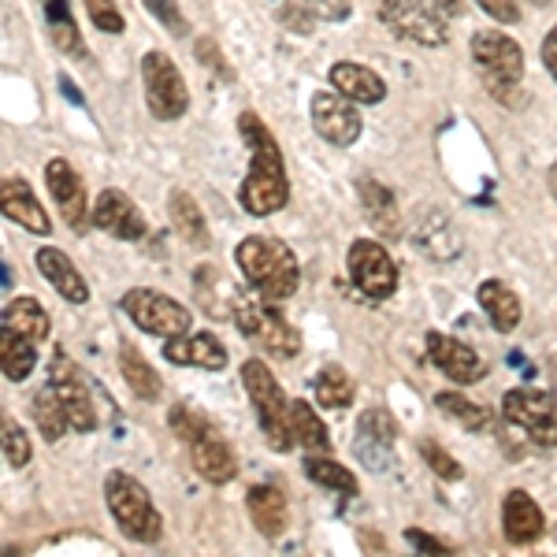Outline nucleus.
<instances>
[{
  "label": "nucleus",
  "mask_w": 557,
  "mask_h": 557,
  "mask_svg": "<svg viewBox=\"0 0 557 557\" xmlns=\"http://www.w3.org/2000/svg\"><path fill=\"white\" fill-rule=\"evenodd\" d=\"M238 134L249 149V175L238 190V201L249 215H272L283 209L286 197H290L283 149H278L275 134L264 127V120H260L257 112L238 115Z\"/></svg>",
  "instance_id": "obj_1"
},
{
  "label": "nucleus",
  "mask_w": 557,
  "mask_h": 557,
  "mask_svg": "<svg viewBox=\"0 0 557 557\" xmlns=\"http://www.w3.org/2000/svg\"><path fill=\"white\" fill-rule=\"evenodd\" d=\"M235 260H238L242 275L253 283V290H260L272 301L294 298V290H298V283H301V268H298L294 249L272 235L242 238L235 249Z\"/></svg>",
  "instance_id": "obj_2"
},
{
  "label": "nucleus",
  "mask_w": 557,
  "mask_h": 557,
  "mask_svg": "<svg viewBox=\"0 0 557 557\" xmlns=\"http://www.w3.org/2000/svg\"><path fill=\"white\" fill-rule=\"evenodd\" d=\"M465 12L461 0H383L380 20L394 38L438 49L450 38V23Z\"/></svg>",
  "instance_id": "obj_3"
},
{
  "label": "nucleus",
  "mask_w": 557,
  "mask_h": 557,
  "mask_svg": "<svg viewBox=\"0 0 557 557\" xmlns=\"http://www.w3.org/2000/svg\"><path fill=\"white\" fill-rule=\"evenodd\" d=\"M231 320H235V327L242 331V335H246L253 346L264 349L268 357H283V361L298 357V349H301L298 327H294V323L275 309V301L264 298L260 290H253V294L238 290L235 309H231Z\"/></svg>",
  "instance_id": "obj_4"
},
{
  "label": "nucleus",
  "mask_w": 557,
  "mask_h": 557,
  "mask_svg": "<svg viewBox=\"0 0 557 557\" xmlns=\"http://www.w3.org/2000/svg\"><path fill=\"white\" fill-rule=\"evenodd\" d=\"M104 498H108V509H112V520L120 524V532L134 539V543H160L164 535V517L157 513L152 506L149 491L134 480L131 472H108L104 480Z\"/></svg>",
  "instance_id": "obj_5"
},
{
  "label": "nucleus",
  "mask_w": 557,
  "mask_h": 557,
  "mask_svg": "<svg viewBox=\"0 0 557 557\" xmlns=\"http://www.w3.org/2000/svg\"><path fill=\"white\" fill-rule=\"evenodd\" d=\"M242 383H246V394H249V401H253L257 424L264 431L268 446L278 454L298 446L294 443V431H290V401H286V394L272 375V368L264 361H246L242 364Z\"/></svg>",
  "instance_id": "obj_6"
},
{
  "label": "nucleus",
  "mask_w": 557,
  "mask_h": 557,
  "mask_svg": "<svg viewBox=\"0 0 557 557\" xmlns=\"http://www.w3.org/2000/svg\"><path fill=\"white\" fill-rule=\"evenodd\" d=\"M141 86H146V104L152 120L172 123L178 115H186L190 108V89H186L183 71L172 64V57L164 52H146L141 57Z\"/></svg>",
  "instance_id": "obj_7"
},
{
  "label": "nucleus",
  "mask_w": 557,
  "mask_h": 557,
  "mask_svg": "<svg viewBox=\"0 0 557 557\" xmlns=\"http://www.w3.org/2000/svg\"><path fill=\"white\" fill-rule=\"evenodd\" d=\"M472 60L487 78V89H494L498 97H506V89L520 86V78H524V49L502 30H475Z\"/></svg>",
  "instance_id": "obj_8"
},
{
  "label": "nucleus",
  "mask_w": 557,
  "mask_h": 557,
  "mask_svg": "<svg viewBox=\"0 0 557 557\" xmlns=\"http://www.w3.org/2000/svg\"><path fill=\"white\" fill-rule=\"evenodd\" d=\"M123 312H127L146 335H157V338H178L194 327V317L186 305H178L175 298H168V294L146 290V286H134V290L123 294Z\"/></svg>",
  "instance_id": "obj_9"
},
{
  "label": "nucleus",
  "mask_w": 557,
  "mask_h": 557,
  "mask_svg": "<svg viewBox=\"0 0 557 557\" xmlns=\"http://www.w3.org/2000/svg\"><path fill=\"white\" fill-rule=\"evenodd\" d=\"M502 417L539 446H557V394L517 386L502 398Z\"/></svg>",
  "instance_id": "obj_10"
},
{
  "label": "nucleus",
  "mask_w": 557,
  "mask_h": 557,
  "mask_svg": "<svg viewBox=\"0 0 557 557\" xmlns=\"http://www.w3.org/2000/svg\"><path fill=\"white\" fill-rule=\"evenodd\" d=\"M346 264H349V278H354V286L364 298L383 301L398 290V264H394V257L386 253V246H380V242L357 238L349 246Z\"/></svg>",
  "instance_id": "obj_11"
},
{
  "label": "nucleus",
  "mask_w": 557,
  "mask_h": 557,
  "mask_svg": "<svg viewBox=\"0 0 557 557\" xmlns=\"http://www.w3.org/2000/svg\"><path fill=\"white\" fill-rule=\"evenodd\" d=\"M49 386L57 391V398L64 401L71 428L75 431H94L97 428V406H94V394L86 386V375L64 349H57L49 361Z\"/></svg>",
  "instance_id": "obj_12"
},
{
  "label": "nucleus",
  "mask_w": 557,
  "mask_h": 557,
  "mask_svg": "<svg viewBox=\"0 0 557 557\" xmlns=\"http://www.w3.org/2000/svg\"><path fill=\"white\" fill-rule=\"evenodd\" d=\"M357 101H349L335 89V94H317L309 104V115H312V127L323 141L331 146H354L361 138V112L354 108Z\"/></svg>",
  "instance_id": "obj_13"
},
{
  "label": "nucleus",
  "mask_w": 557,
  "mask_h": 557,
  "mask_svg": "<svg viewBox=\"0 0 557 557\" xmlns=\"http://www.w3.org/2000/svg\"><path fill=\"white\" fill-rule=\"evenodd\" d=\"M45 186H49V197L57 201L60 215L71 231H86V220H89V201H86V186H83V175L67 164V160H49L45 164Z\"/></svg>",
  "instance_id": "obj_14"
},
{
  "label": "nucleus",
  "mask_w": 557,
  "mask_h": 557,
  "mask_svg": "<svg viewBox=\"0 0 557 557\" xmlns=\"http://www.w3.org/2000/svg\"><path fill=\"white\" fill-rule=\"evenodd\" d=\"M94 227H101L104 235L120 238V242H138L146 238V215L138 212V205L131 201L123 190H101L89 209Z\"/></svg>",
  "instance_id": "obj_15"
},
{
  "label": "nucleus",
  "mask_w": 557,
  "mask_h": 557,
  "mask_svg": "<svg viewBox=\"0 0 557 557\" xmlns=\"http://www.w3.org/2000/svg\"><path fill=\"white\" fill-rule=\"evenodd\" d=\"M428 357L446 380H454L461 386L480 383L483 372H487V368H483V357L475 354L472 346H465L461 338H454V335H443V331H431L428 335Z\"/></svg>",
  "instance_id": "obj_16"
},
{
  "label": "nucleus",
  "mask_w": 557,
  "mask_h": 557,
  "mask_svg": "<svg viewBox=\"0 0 557 557\" xmlns=\"http://www.w3.org/2000/svg\"><path fill=\"white\" fill-rule=\"evenodd\" d=\"M409 238L420 253L428 260H438V264H446V260L461 253V238H457L454 223L438 209H417V215L409 220Z\"/></svg>",
  "instance_id": "obj_17"
},
{
  "label": "nucleus",
  "mask_w": 557,
  "mask_h": 557,
  "mask_svg": "<svg viewBox=\"0 0 557 557\" xmlns=\"http://www.w3.org/2000/svg\"><path fill=\"white\" fill-rule=\"evenodd\" d=\"M394 443H398V424L386 409H368L357 420V457L368 461V469H386L394 461Z\"/></svg>",
  "instance_id": "obj_18"
},
{
  "label": "nucleus",
  "mask_w": 557,
  "mask_h": 557,
  "mask_svg": "<svg viewBox=\"0 0 557 557\" xmlns=\"http://www.w3.org/2000/svg\"><path fill=\"white\" fill-rule=\"evenodd\" d=\"M502 532H506V543L513 546H532L546 535V517L528 491L506 494V502H502Z\"/></svg>",
  "instance_id": "obj_19"
},
{
  "label": "nucleus",
  "mask_w": 557,
  "mask_h": 557,
  "mask_svg": "<svg viewBox=\"0 0 557 557\" xmlns=\"http://www.w3.org/2000/svg\"><path fill=\"white\" fill-rule=\"evenodd\" d=\"M0 209H4V220H12L15 227L30 231V235H49L52 231L49 212H45V205L26 186V178L15 175L4 178V186H0Z\"/></svg>",
  "instance_id": "obj_20"
},
{
  "label": "nucleus",
  "mask_w": 557,
  "mask_h": 557,
  "mask_svg": "<svg viewBox=\"0 0 557 557\" xmlns=\"http://www.w3.org/2000/svg\"><path fill=\"white\" fill-rule=\"evenodd\" d=\"M190 461L201 480H209L212 487H223V483L235 480L238 472V461H235V450L223 443V435L215 428L201 431V435L190 443Z\"/></svg>",
  "instance_id": "obj_21"
},
{
  "label": "nucleus",
  "mask_w": 557,
  "mask_h": 557,
  "mask_svg": "<svg viewBox=\"0 0 557 557\" xmlns=\"http://www.w3.org/2000/svg\"><path fill=\"white\" fill-rule=\"evenodd\" d=\"M164 357L172 364H194L205 372H223L227 368V349L220 346V338L209 331H186L178 338H164Z\"/></svg>",
  "instance_id": "obj_22"
},
{
  "label": "nucleus",
  "mask_w": 557,
  "mask_h": 557,
  "mask_svg": "<svg viewBox=\"0 0 557 557\" xmlns=\"http://www.w3.org/2000/svg\"><path fill=\"white\" fill-rule=\"evenodd\" d=\"M34 264H38V272L49 278V286L60 294L64 301L71 305H86L89 301V286L83 272H78L75 264H71V257L64 253V249L57 246H41L38 253H34Z\"/></svg>",
  "instance_id": "obj_23"
},
{
  "label": "nucleus",
  "mask_w": 557,
  "mask_h": 557,
  "mask_svg": "<svg viewBox=\"0 0 557 557\" xmlns=\"http://www.w3.org/2000/svg\"><path fill=\"white\" fill-rule=\"evenodd\" d=\"M475 301H480V309L487 312V320H491L494 331L509 335V331L520 327V317H524V309H520L517 290L502 283V278H483V283L475 286Z\"/></svg>",
  "instance_id": "obj_24"
},
{
  "label": "nucleus",
  "mask_w": 557,
  "mask_h": 557,
  "mask_svg": "<svg viewBox=\"0 0 557 557\" xmlns=\"http://www.w3.org/2000/svg\"><path fill=\"white\" fill-rule=\"evenodd\" d=\"M331 86L338 89L343 97H349V101L357 104H380L386 97V83L380 75H375L372 67L364 64H354V60H343V64H335L327 71Z\"/></svg>",
  "instance_id": "obj_25"
},
{
  "label": "nucleus",
  "mask_w": 557,
  "mask_h": 557,
  "mask_svg": "<svg viewBox=\"0 0 557 557\" xmlns=\"http://www.w3.org/2000/svg\"><path fill=\"white\" fill-rule=\"evenodd\" d=\"M357 197H361V209L368 215V223H372L383 238H401L398 201H394V194L386 190L383 183H375V178H361V183H357Z\"/></svg>",
  "instance_id": "obj_26"
},
{
  "label": "nucleus",
  "mask_w": 557,
  "mask_h": 557,
  "mask_svg": "<svg viewBox=\"0 0 557 557\" xmlns=\"http://www.w3.org/2000/svg\"><path fill=\"white\" fill-rule=\"evenodd\" d=\"M246 509H249L253 528L264 539H278L286 532V498H283V491L272 487V483H260V487L249 491Z\"/></svg>",
  "instance_id": "obj_27"
},
{
  "label": "nucleus",
  "mask_w": 557,
  "mask_h": 557,
  "mask_svg": "<svg viewBox=\"0 0 557 557\" xmlns=\"http://www.w3.org/2000/svg\"><path fill=\"white\" fill-rule=\"evenodd\" d=\"M34 364H38V343L0 323V368H4V380L23 383L34 372Z\"/></svg>",
  "instance_id": "obj_28"
},
{
  "label": "nucleus",
  "mask_w": 557,
  "mask_h": 557,
  "mask_svg": "<svg viewBox=\"0 0 557 557\" xmlns=\"http://www.w3.org/2000/svg\"><path fill=\"white\" fill-rule=\"evenodd\" d=\"M168 215H172V227L178 231V238L183 242H190L194 249L209 246V223H205L201 205H197L190 194L175 190L172 201H168Z\"/></svg>",
  "instance_id": "obj_29"
},
{
  "label": "nucleus",
  "mask_w": 557,
  "mask_h": 557,
  "mask_svg": "<svg viewBox=\"0 0 557 557\" xmlns=\"http://www.w3.org/2000/svg\"><path fill=\"white\" fill-rule=\"evenodd\" d=\"M120 372H123V380H127V386H131V394L138 401H160V375L152 372V368L146 364V357L138 354L131 343H123L120 346Z\"/></svg>",
  "instance_id": "obj_30"
},
{
  "label": "nucleus",
  "mask_w": 557,
  "mask_h": 557,
  "mask_svg": "<svg viewBox=\"0 0 557 557\" xmlns=\"http://www.w3.org/2000/svg\"><path fill=\"white\" fill-rule=\"evenodd\" d=\"M4 327H12V331H20V335L26 338H34V343H45L49 338V331H52V323H49V312L41 309V301H34V298H15V301H8V309H4Z\"/></svg>",
  "instance_id": "obj_31"
},
{
  "label": "nucleus",
  "mask_w": 557,
  "mask_h": 557,
  "mask_svg": "<svg viewBox=\"0 0 557 557\" xmlns=\"http://www.w3.org/2000/svg\"><path fill=\"white\" fill-rule=\"evenodd\" d=\"M30 417H34V424H38V431L45 435V443H57V438L71 428V417L64 409V401L57 398V391H52L49 383H45L41 391L30 398Z\"/></svg>",
  "instance_id": "obj_32"
},
{
  "label": "nucleus",
  "mask_w": 557,
  "mask_h": 557,
  "mask_svg": "<svg viewBox=\"0 0 557 557\" xmlns=\"http://www.w3.org/2000/svg\"><path fill=\"white\" fill-rule=\"evenodd\" d=\"M290 431H294V443L305 446L309 454L331 450L327 428H323V420L317 417V409H312L309 401H290Z\"/></svg>",
  "instance_id": "obj_33"
},
{
  "label": "nucleus",
  "mask_w": 557,
  "mask_h": 557,
  "mask_svg": "<svg viewBox=\"0 0 557 557\" xmlns=\"http://www.w3.org/2000/svg\"><path fill=\"white\" fill-rule=\"evenodd\" d=\"M45 15H49V30H52V41L64 57H75L83 60L86 57V45H83V34L75 30L71 23V12H67V0H45Z\"/></svg>",
  "instance_id": "obj_34"
},
{
  "label": "nucleus",
  "mask_w": 557,
  "mask_h": 557,
  "mask_svg": "<svg viewBox=\"0 0 557 557\" xmlns=\"http://www.w3.org/2000/svg\"><path fill=\"white\" fill-rule=\"evenodd\" d=\"M435 406L443 409L450 420H457L465 431H487L491 428V412L483 406H475L472 398H465V394H457V391H438Z\"/></svg>",
  "instance_id": "obj_35"
},
{
  "label": "nucleus",
  "mask_w": 557,
  "mask_h": 557,
  "mask_svg": "<svg viewBox=\"0 0 557 557\" xmlns=\"http://www.w3.org/2000/svg\"><path fill=\"white\" fill-rule=\"evenodd\" d=\"M317 401L323 409H346L349 401H354V380H349L346 368L338 364H327L323 372L317 375Z\"/></svg>",
  "instance_id": "obj_36"
},
{
  "label": "nucleus",
  "mask_w": 557,
  "mask_h": 557,
  "mask_svg": "<svg viewBox=\"0 0 557 557\" xmlns=\"http://www.w3.org/2000/svg\"><path fill=\"white\" fill-rule=\"evenodd\" d=\"M305 475L320 487H331V491H343V494H357V475L338 461H327V457H317L309 454L305 457Z\"/></svg>",
  "instance_id": "obj_37"
},
{
  "label": "nucleus",
  "mask_w": 557,
  "mask_h": 557,
  "mask_svg": "<svg viewBox=\"0 0 557 557\" xmlns=\"http://www.w3.org/2000/svg\"><path fill=\"white\" fill-rule=\"evenodd\" d=\"M420 457H424L428 461V469L438 475V480H446V483H457L465 475V469H461V461H457V457H450L443 450V446L438 443H420Z\"/></svg>",
  "instance_id": "obj_38"
},
{
  "label": "nucleus",
  "mask_w": 557,
  "mask_h": 557,
  "mask_svg": "<svg viewBox=\"0 0 557 557\" xmlns=\"http://www.w3.org/2000/svg\"><path fill=\"white\" fill-rule=\"evenodd\" d=\"M209 428H212L209 417H205V412H197L194 406H186V401L172 409V431H175L178 438H183L186 446H190L194 438L201 435V431H209Z\"/></svg>",
  "instance_id": "obj_39"
},
{
  "label": "nucleus",
  "mask_w": 557,
  "mask_h": 557,
  "mask_svg": "<svg viewBox=\"0 0 557 557\" xmlns=\"http://www.w3.org/2000/svg\"><path fill=\"white\" fill-rule=\"evenodd\" d=\"M89 20H94L97 30L104 34H123V26H127V20H123V12L115 8V0H83Z\"/></svg>",
  "instance_id": "obj_40"
},
{
  "label": "nucleus",
  "mask_w": 557,
  "mask_h": 557,
  "mask_svg": "<svg viewBox=\"0 0 557 557\" xmlns=\"http://www.w3.org/2000/svg\"><path fill=\"white\" fill-rule=\"evenodd\" d=\"M4 461L12 469H23L30 461V438L23 435V428L15 420H4Z\"/></svg>",
  "instance_id": "obj_41"
},
{
  "label": "nucleus",
  "mask_w": 557,
  "mask_h": 557,
  "mask_svg": "<svg viewBox=\"0 0 557 557\" xmlns=\"http://www.w3.org/2000/svg\"><path fill=\"white\" fill-rule=\"evenodd\" d=\"M141 4H146L149 12L175 34V38H186V34H190V26L183 20V8H178L175 0H141Z\"/></svg>",
  "instance_id": "obj_42"
},
{
  "label": "nucleus",
  "mask_w": 557,
  "mask_h": 557,
  "mask_svg": "<svg viewBox=\"0 0 557 557\" xmlns=\"http://www.w3.org/2000/svg\"><path fill=\"white\" fill-rule=\"evenodd\" d=\"M475 4H480L483 12H487L491 20H498V23H520V4H517V0H475Z\"/></svg>",
  "instance_id": "obj_43"
},
{
  "label": "nucleus",
  "mask_w": 557,
  "mask_h": 557,
  "mask_svg": "<svg viewBox=\"0 0 557 557\" xmlns=\"http://www.w3.org/2000/svg\"><path fill=\"white\" fill-rule=\"evenodd\" d=\"M406 539H409L412 546H417V550H424V554H454L450 546L443 543V539L424 535V532H417V528H412V532H406Z\"/></svg>",
  "instance_id": "obj_44"
},
{
  "label": "nucleus",
  "mask_w": 557,
  "mask_h": 557,
  "mask_svg": "<svg viewBox=\"0 0 557 557\" xmlns=\"http://www.w3.org/2000/svg\"><path fill=\"white\" fill-rule=\"evenodd\" d=\"M543 67L557 78V26L543 38Z\"/></svg>",
  "instance_id": "obj_45"
},
{
  "label": "nucleus",
  "mask_w": 557,
  "mask_h": 557,
  "mask_svg": "<svg viewBox=\"0 0 557 557\" xmlns=\"http://www.w3.org/2000/svg\"><path fill=\"white\" fill-rule=\"evenodd\" d=\"M60 89H64V97H67V101L83 104V94H78V89H75V86H71V83H67V78H60Z\"/></svg>",
  "instance_id": "obj_46"
},
{
  "label": "nucleus",
  "mask_w": 557,
  "mask_h": 557,
  "mask_svg": "<svg viewBox=\"0 0 557 557\" xmlns=\"http://www.w3.org/2000/svg\"><path fill=\"white\" fill-rule=\"evenodd\" d=\"M550 194L557 197V164L550 168Z\"/></svg>",
  "instance_id": "obj_47"
},
{
  "label": "nucleus",
  "mask_w": 557,
  "mask_h": 557,
  "mask_svg": "<svg viewBox=\"0 0 557 557\" xmlns=\"http://www.w3.org/2000/svg\"><path fill=\"white\" fill-rule=\"evenodd\" d=\"M528 4H535V8H546V4H550V0H528Z\"/></svg>",
  "instance_id": "obj_48"
}]
</instances>
